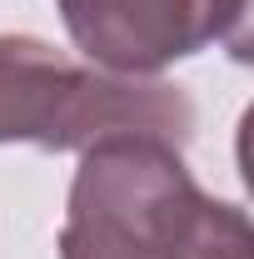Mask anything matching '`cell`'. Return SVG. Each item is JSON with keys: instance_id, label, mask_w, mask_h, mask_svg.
Masks as SVG:
<instances>
[{"instance_id": "1", "label": "cell", "mask_w": 254, "mask_h": 259, "mask_svg": "<svg viewBox=\"0 0 254 259\" xmlns=\"http://www.w3.org/2000/svg\"><path fill=\"white\" fill-rule=\"evenodd\" d=\"M60 259H249V220L194 185L180 145L110 135L80 150Z\"/></svg>"}, {"instance_id": "2", "label": "cell", "mask_w": 254, "mask_h": 259, "mask_svg": "<svg viewBox=\"0 0 254 259\" xmlns=\"http://www.w3.org/2000/svg\"><path fill=\"white\" fill-rule=\"evenodd\" d=\"M110 135L190 145L194 100L159 75H110L40 35H0V145L90 150Z\"/></svg>"}, {"instance_id": "3", "label": "cell", "mask_w": 254, "mask_h": 259, "mask_svg": "<svg viewBox=\"0 0 254 259\" xmlns=\"http://www.w3.org/2000/svg\"><path fill=\"white\" fill-rule=\"evenodd\" d=\"M75 50L110 75H159L209 45L244 55L249 0H55Z\"/></svg>"}]
</instances>
